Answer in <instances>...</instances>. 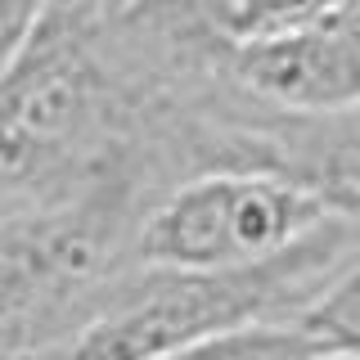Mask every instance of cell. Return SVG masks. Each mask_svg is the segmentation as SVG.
I'll use <instances>...</instances> for the list:
<instances>
[{"mask_svg":"<svg viewBox=\"0 0 360 360\" xmlns=\"http://www.w3.org/2000/svg\"><path fill=\"white\" fill-rule=\"evenodd\" d=\"M356 252V225L324 221L288 252L239 270L135 266L99 320L54 360H153L262 324H297Z\"/></svg>","mask_w":360,"mask_h":360,"instance_id":"cell-1","label":"cell"},{"mask_svg":"<svg viewBox=\"0 0 360 360\" xmlns=\"http://www.w3.org/2000/svg\"><path fill=\"white\" fill-rule=\"evenodd\" d=\"M149 202L95 194L0 217V360H54L135 270Z\"/></svg>","mask_w":360,"mask_h":360,"instance_id":"cell-2","label":"cell"},{"mask_svg":"<svg viewBox=\"0 0 360 360\" xmlns=\"http://www.w3.org/2000/svg\"><path fill=\"white\" fill-rule=\"evenodd\" d=\"M329 212L275 172H207L167 189L135 234V266L239 270L288 252Z\"/></svg>","mask_w":360,"mask_h":360,"instance_id":"cell-3","label":"cell"},{"mask_svg":"<svg viewBox=\"0 0 360 360\" xmlns=\"http://www.w3.org/2000/svg\"><path fill=\"white\" fill-rule=\"evenodd\" d=\"M234 86L252 104L292 117L360 112V18L338 14L320 27L270 41H234Z\"/></svg>","mask_w":360,"mask_h":360,"instance_id":"cell-4","label":"cell"},{"mask_svg":"<svg viewBox=\"0 0 360 360\" xmlns=\"http://www.w3.org/2000/svg\"><path fill=\"white\" fill-rule=\"evenodd\" d=\"M252 131L262 140V172L288 176L333 221L360 230V112L292 117L252 104Z\"/></svg>","mask_w":360,"mask_h":360,"instance_id":"cell-5","label":"cell"},{"mask_svg":"<svg viewBox=\"0 0 360 360\" xmlns=\"http://www.w3.org/2000/svg\"><path fill=\"white\" fill-rule=\"evenodd\" d=\"M347 5L352 0H225L217 18L234 41H270L320 27V22L347 14Z\"/></svg>","mask_w":360,"mask_h":360,"instance_id":"cell-6","label":"cell"},{"mask_svg":"<svg viewBox=\"0 0 360 360\" xmlns=\"http://www.w3.org/2000/svg\"><path fill=\"white\" fill-rule=\"evenodd\" d=\"M297 329L315 338L324 352H356L360 356V252L311 302V311L297 320Z\"/></svg>","mask_w":360,"mask_h":360,"instance_id":"cell-7","label":"cell"},{"mask_svg":"<svg viewBox=\"0 0 360 360\" xmlns=\"http://www.w3.org/2000/svg\"><path fill=\"white\" fill-rule=\"evenodd\" d=\"M45 9H50V0H0V72L27 45L37 22L45 18Z\"/></svg>","mask_w":360,"mask_h":360,"instance_id":"cell-8","label":"cell"},{"mask_svg":"<svg viewBox=\"0 0 360 360\" xmlns=\"http://www.w3.org/2000/svg\"><path fill=\"white\" fill-rule=\"evenodd\" d=\"M82 5L90 9V14L108 18V14H122V9H127V5H135V0H82Z\"/></svg>","mask_w":360,"mask_h":360,"instance_id":"cell-9","label":"cell"},{"mask_svg":"<svg viewBox=\"0 0 360 360\" xmlns=\"http://www.w3.org/2000/svg\"><path fill=\"white\" fill-rule=\"evenodd\" d=\"M297 360H360L356 352H311V356H297Z\"/></svg>","mask_w":360,"mask_h":360,"instance_id":"cell-10","label":"cell"},{"mask_svg":"<svg viewBox=\"0 0 360 360\" xmlns=\"http://www.w3.org/2000/svg\"><path fill=\"white\" fill-rule=\"evenodd\" d=\"M202 5H207V9H212V14H217V9L225 5V0H202Z\"/></svg>","mask_w":360,"mask_h":360,"instance_id":"cell-11","label":"cell"},{"mask_svg":"<svg viewBox=\"0 0 360 360\" xmlns=\"http://www.w3.org/2000/svg\"><path fill=\"white\" fill-rule=\"evenodd\" d=\"M347 14H356V18H360V0H352V5H347Z\"/></svg>","mask_w":360,"mask_h":360,"instance_id":"cell-12","label":"cell"}]
</instances>
